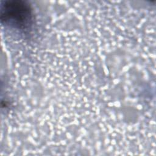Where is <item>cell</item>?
I'll return each instance as SVG.
<instances>
[{
	"label": "cell",
	"instance_id": "obj_1",
	"mask_svg": "<svg viewBox=\"0 0 156 156\" xmlns=\"http://www.w3.org/2000/svg\"><path fill=\"white\" fill-rule=\"evenodd\" d=\"M1 20L12 27L21 31L31 28L34 14L29 3L21 0L2 1L1 5Z\"/></svg>",
	"mask_w": 156,
	"mask_h": 156
}]
</instances>
